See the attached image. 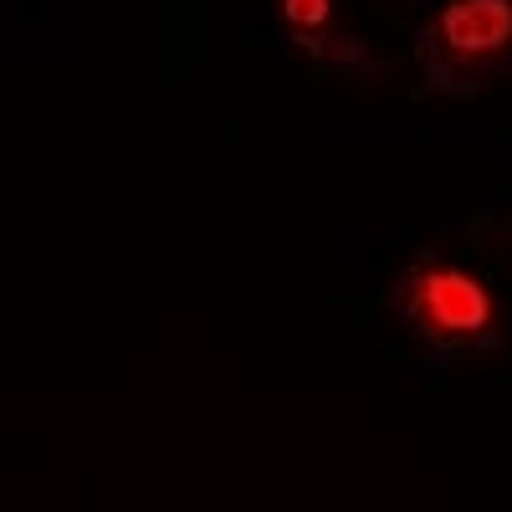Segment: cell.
Instances as JSON below:
<instances>
[{
	"mask_svg": "<svg viewBox=\"0 0 512 512\" xmlns=\"http://www.w3.org/2000/svg\"><path fill=\"white\" fill-rule=\"evenodd\" d=\"M277 16L292 36H318L333 26V0H277Z\"/></svg>",
	"mask_w": 512,
	"mask_h": 512,
	"instance_id": "obj_3",
	"label": "cell"
},
{
	"mask_svg": "<svg viewBox=\"0 0 512 512\" xmlns=\"http://www.w3.org/2000/svg\"><path fill=\"white\" fill-rule=\"evenodd\" d=\"M425 57L451 77H482L512 57V0H446L425 31Z\"/></svg>",
	"mask_w": 512,
	"mask_h": 512,
	"instance_id": "obj_2",
	"label": "cell"
},
{
	"mask_svg": "<svg viewBox=\"0 0 512 512\" xmlns=\"http://www.w3.org/2000/svg\"><path fill=\"white\" fill-rule=\"evenodd\" d=\"M400 323L425 338L431 349H482L497 333V297L492 287L451 262H425L395 282Z\"/></svg>",
	"mask_w": 512,
	"mask_h": 512,
	"instance_id": "obj_1",
	"label": "cell"
}]
</instances>
